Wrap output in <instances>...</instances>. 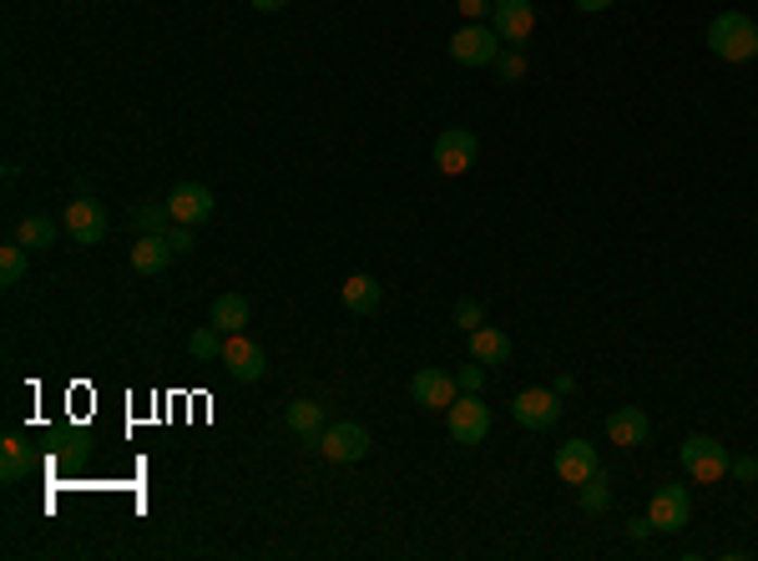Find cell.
I'll return each instance as SVG.
<instances>
[{
	"instance_id": "obj_1",
	"label": "cell",
	"mask_w": 758,
	"mask_h": 561,
	"mask_svg": "<svg viewBox=\"0 0 758 561\" xmlns=\"http://www.w3.org/2000/svg\"><path fill=\"white\" fill-rule=\"evenodd\" d=\"M708 51L729 66H744L758 56V21L744 11H723L708 21Z\"/></svg>"
},
{
	"instance_id": "obj_2",
	"label": "cell",
	"mask_w": 758,
	"mask_h": 561,
	"mask_svg": "<svg viewBox=\"0 0 758 561\" xmlns=\"http://www.w3.org/2000/svg\"><path fill=\"white\" fill-rule=\"evenodd\" d=\"M506 51V41L496 36V26H485V21H466V26L451 36V56L460 66H496V56Z\"/></svg>"
},
{
	"instance_id": "obj_3",
	"label": "cell",
	"mask_w": 758,
	"mask_h": 561,
	"mask_svg": "<svg viewBox=\"0 0 758 561\" xmlns=\"http://www.w3.org/2000/svg\"><path fill=\"white\" fill-rule=\"evenodd\" d=\"M729 445H718L713 435H687L683 441V471L703 486H718L723 475H729Z\"/></svg>"
},
{
	"instance_id": "obj_4",
	"label": "cell",
	"mask_w": 758,
	"mask_h": 561,
	"mask_svg": "<svg viewBox=\"0 0 758 561\" xmlns=\"http://www.w3.org/2000/svg\"><path fill=\"white\" fill-rule=\"evenodd\" d=\"M445 430L455 445H481L491 435V405H481V395H455V405L445 410Z\"/></svg>"
},
{
	"instance_id": "obj_5",
	"label": "cell",
	"mask_w": 758,
	"mask_h": 561,
	"mask_svg": "<svg viewBox=\"0 0 758 561\" xmlns=\"http://www.w3.org/2000/svg\"><path fill=\"white\" fill-rule=\"evenodd\" d=\"M476 152H481V142H476V132H466V127H445V132L435 137V167L445 178L470 173V167H476Z\"/></svg>"
},
{
	"instance_id": "obj_6",
	"label": "cell",
	"mask_w": 758,
	"mask_h": 561,
	"mask_svg": "<svg viewBox=\"0 0 758 561\" xmlns=\"http://www.w3.org/2000/svg\"><path fill=\"white\" fill-rule=\"evenodd\" d=\"M319 450H324V460H334V466H354V460L369 456V430L354 425V420H339V425H329L319 435Z\"/></svg>"
},
{
	"instance_id": "obj_7",
	"label": "cell",
	"mask_w": 758,
	"mask_h": 561,
	"mask_svg": "<svg viewBox=\"0 0 758 561\" xmlns=\"http://www.w3.org/2000/svg\"><path fill=\"white\" fill-rule=\"evenodd\" d=\"M455 395H460L455 374L435 370V365H425V370L409 374V399H415V405H425V410H451Z\"/></svg>"
},
{
	"instance_id": "obj_8",
	"label": "cell",
	"mask_w": 758,
	"mask_h": 561,
	"mask_svg": "<svg viewBox=\"0 0 758 561\" xmlns=\"http://www.w3.org/2000/svg\"><path fill=\"white\" fill-rule=\"evenodd\" d=\"M66 233H72V243H81V248H97L106 238V213H102V203L97 197H72L66 203Z\"/></svg>"
},
{
	"instance_id": "obj_9",
	"label": "cell",
	"mask_w": 758,
	"mask_h": 561,
	"mask_svg": "<svg viewBox=\"0 0 758 561\" xmlns=\"http://www.w3.org/2000/svg\"><path fill=\"white\" fill-rule=\"evenodd\" d=\"M510 415L526 430H552L561 420V395L556 390H521V395L510 399Z\"/></svg>"
},
{
	"instance_id": "obj_10",
	"label": "cell",
	"mask_w": 758,
	"mask_h": 561,
	"mask_svg": "<svg viewBox=\"0 0 758 561\" xmlns=\"http://www.w3.org/2000/svg\"><path fill=\"white\" fill-rule=\"evenodd\" d=\"M223 370L233 374L238 384H253V380H263L268 359H263V349L249 334H228V340H223Z\"/></svg>"
},
{
	"instance_id": "obj_11",
	"label": "cell",
	"mask_w": 758,
	"mask_h": 561,
	"mask_svg": "<svg viewBox=\"0 0 758 561\" xmlns=\"http://www.w3.org/2000/svg\"><path fill=\"white\" fill-rule=\"evenodd\" d=\"M491 26L506 46H521L531 30H536V5L531 0H496L491 5Z\"/></svg>"
},
{
	"instance_id": "obj_12",
	"label": "cell",
	"mask_w": 758,
	"mask_h": 561,
	"mask_svg": "<svg viewBox=\"0 0 758 561\" xmlns=\"http://www.w3.org/2000/svg\"><path fill=\"white\" fill-rule=\"evenodd\" d=\"M167 207H173L177 222H207L213 213H218V197H213V188H203V182H177L173 192H167Z\"/></svg>"
},
{
	"instance_id": "obj_13",
	"label": "cell",
	"mask_w": 758,
	"mask_h": 561,
	"mask_svg": "<svg viewBox=\"0 0 758 561\" xmlns=\"http://www.w3.org/2000/svg\"><path fill=\"white\" fill-rule=\"evenodd\" d=\"M687 517H693V501H687L683 486H657L653 490V506H647L653 532H683Z\"/></svg>"
},
{
	"instance_id": "obj_14",
	"label": "cell",
	"mask_w": 758,
	"mask_h": 561,
	"mask_svg": "<svg viewBox=\"0 0 758 561\" xmlns=\"http://www.w3.org/2000/svg\"><path fill=\"white\" fill-rule=\"evenodd\" d=\"M602 466H597V445L592 441H567L556 445V475L567 481V486H582V481H592Z\"/></svg>"
},
{
	"instance_id": "obj_15",
	"label": "cell",
	"mask_w": 758,
	"mask_h": 561,
	"mask_svg": "<svg viewBox=\"0 0 758 561\" xmlns=\"http://www.w3.org/2000/svg\"><path fill=\"white\" fill-rule=\"evenodd\" d=\"M283 425H289L299 441L319 445V435L329 430V420H324V405H319V399H289V410H283Z\"/></svg>"
},
{
	"instance_id": "obj_16",
	"label": "cell",
	"mask_w": 758,
	"mask_h": 561,
	"mask_svg": "<svg viewBox=\"0 0 758 561\" xmlns=\"http://www.w3.org/2000/svg\"><path fill=\"white\" fill-rule=\"evenodd\" d=\"M607 435H612V445H647V435H653V420L637 410V405H622V410L607 415Z\"/></svg>"
},
{
	"instance_id": "obj_17",
	"label": "cell",
	"mask_w": 758,
	"mask_h": 561,
	"mask_svg": "<svg viewBox=\"0 0 758 561\" xmlns=\"http://www.w3.org/2000/svg\"><path fill=\"white\" fill-rule=\"evenodd\" d=\"M173 258H177V253L167 248V238H162V233H137V243H131V268L147 273V279H157Z\"/></svg>"
},
{
	"instance_id": "obj_18",
	"label": "cell",
	"mask_w": 758,
	"mask_h": 561,
	"mask_svg": "<svg viewBox=\"0 0 758 561\" xmlns=\"http://www.w3.org/2000/svg\"><path fill=\"white\" fill-rule=\"evenodd\" d=\"M470 359H481V365H510V334L496 324L470 329Z\"/></svg>"
},
{
	"instance_id": "obj_19",
	"label": "cell",
	"mask_w": 758,
	"mask_h": 561,
	"mask_svg": "<svg viewBox=\"0 0 758 561\" xmlns=\"http://www.w3.org/2000/svg\"><path fill=\"white\" fill-rule=\"evenodd\" d=\"M339 294H344V309H354V314H375V309H379V298H384V289H379L375 273H350Z\"/></svg>"
},
{
	"instance_id": "obj_20",
	"label": "cell",
	"mask_w": 758,
	"mask_h": 561,
	"mask_svg": "<svg viewBox=\"0 0 758 561\" xmlns=\"http://www.w3.org/2000/svg\"><path fill=\"white\" fill-rule=\"evenodd\" d=\"M207 324H218L223 334H243V329H249V298H243V294H218V298H213Z\"/></svg>"
},
{
	"instance_id": "obj_21",
	"label": "cell",
	"mask_w": 758,
	"mask_h": 561,
	"mask_svg": "<svg viewBox=\"0 0 758 561\" xmlns=\"http://www.w3.org/2000/svg\"><path fill=\"white\" fill-rule=\"evenodd\" d=\"M26 475H30V445L11 435V441L0 445V481L15 486V481H26Z\"/></svg>"
},
{
	"instance_id": "obj_22",
	"label": "cell",
	"mask_w": 758,
	"mask_h": 561,
	"mask_svg": "<svg viewBox=\"0 0 758 561\" xmlns=\"http://www.w3.org/2000/svg\"><path fill=\"white\" fill-rule=\"evenodd\" d=\"M56 222L51 218H41V213H30L26 222H21V228H15V243H26L30 253H41V248H51V243H56Z\"/></svg>"
},
{
	"instance_id": "obj_23",
	"label": "cell",
	"mask_w": 758,
	"mask_h": 561,
	"mask_svg": "<svg viewBox=\"0 0 758 561\" xmlns=\"http://www.w3.org/2000/svg\"><path fill=\"white\" fill-rule=\"evenodd\" d=\"M173 207L167 203H142V207H131V228H137V233H167V228H173Z\"/></svg>"
},
{
	"instance_id": "obj_24",
	"label": "cell",
	"mask_w": 758,
	"mask_h": 561,
	"mask_svg": "<svg viewBox=\"0 0 758 561\" xmlns=\"http://www.w3.org/2000/svg\"><path fill=\"white\" fill-rule=\"evenodd\" d=\"M577 501H582L586 517H602L607 506H612V486H607V471H597L592 481H582V490H577Z\"/></svg>"
},
{
	"instance_id": "obj_25",
	"label": "cell",
	"mask_w": 758,
	"mask_h": 561,
	"mask_svg": "<svg viewBox=\"0 0 758 561\" xmlns=\"http://www.w3.org/2000/svg\"><path fill=\"white\" fill-rule=\"evenodd\" d=\"M223 340H228V334H223L218 324H203L198 334H192V359H203V365L223 359Z\"/></svg>"
},
{
	"instance_id": "obj_26",
	"label": "cell",
	"mask_w": 758,
	"mask_h": 561,
	"mask_svg": "<svg viewBox=\"0 0 758 561\" xmlns=\"http://www.w3.org/2000/svg\"><path fill=\"white\" fill-rule=\"evenodd\" d=\"M26 243H11V248L0 253V283H5V289H15V283L26 279Z\"/></svg>"
},
{
	"instance_id": "obj_27",
	"label": "cell",
	"mask_w": 758,
	"mask_h": 561,
	"mask_svg": "<svg viewBox=\"0 0 758 561\" xmlns=\"http://www.w3.org/2000/svg\"><path fill=\"white\" fill-rule=\"evenodd\" d=\"M496 76L506 81V87H516V81H521V76H526L521 46H506V51H501V56H496Z\"/></svg>"
},
{
	"instance_id": "obj_28",
	"label": "cell",
	"mask_w": 758,
	"mask_h": 561,
	"mask_svg": "<svg viewBox=\"0 0 758 561\" xmlns=\"http://www.w3.org/2000/svg\"><path fill=\"white\" fill-rule=\"evenodd\" d=\"M485 324V304L481 298H460V304H455V329H481Z\"/></svg>"
},
{
	"instance_id": "obj_29",
	"label": "cell",
	"mask_w": 758,
	"mask_h": 561,
	"mask_svg": "<svg viewBox=\"0 0 758 561\" xmlns=\"http://www.w3.org/2000/svg\"><path fill=\"white\" fill-rule=\"evenodd\" d=\"M455 384H460L466 395H481V390H485V365H481V359L460 365V370H455Z\"/></svg>"
},
{
	"instance_id": "obj_30",
	"label": "cell",
	"mask_w": 758,
	"mask_h": 561,
	"mask_svg": "<svg viewBox=\"0 0 758 561\" xmlns=\"http://www.w3.org/2000/svg\"><path fill=\"white\" fill-rule=\"evenodd\" d=\"M162 238H167V248L173 253H192V222H173Z\"/></svg>"
},
{
	"instance_id": "obj_31",
	"label": "cell",
	"mask_w": 758,
	"mask_h": 561,
	"mask_svg": "<svg viewBox=\"0 0 758 561\" xmlns=\"http://www.w3.org/2000/svg\"><path fill=\"white\" fill-rule=\"evenodd\" d=\"M729 475H733V481H758V460L754 456H733L729 460Z\"/></svg>"
},
{
	"instance_id": "obj_32",
	"label": "cell",
	"mask_w": 758,
	"mask_h": 561,
	"mask_svg": "<svg viewBox=\"0 0 758 561\" xmlns=\"http://www.w3.org/2000/svg\"><path fill=\"white\" fill-rule=\"evenodd\" d=\"M491 5H496V0H460V15H466V21H485Z\"/></svg>"
},
{
	"instance_id": "obj_33",
	"label": "cell",
	"mask_w": 758,
	"mask_h": 561,
	"mask_svg": "<svg viewBox=\"0 0 758 561\" xmlns=\"http://www.w3.org/2000/svg\"><path fill=\"white\" fill-rule=\"evenodd\" d=\"M571 5H577V11H586V15H597V11H612L617 0H571Z\"/></svg>"
},
{
	"instance_id": "obj_34",
	"label": "cell",
	"mask_w": 758,
	"mask_h": 561,
	"mask_svg": "<svg viewBox=\"0 0 758 561\" xmlns=\"http://www.w3.org/2000/svg\"><path fill=\"white\" fill-rule=\"evenodd\" d=\"M628 536H632V541H637V547H642V541L653 536V521H647V517H642V521H632V526H628Z\"/></svg>"
},
{
	"instance_id": "obj_35",
	"label": "cell",
	"mask_w": 758,
	"mask_h": 561,
	"mask_svg": "<svg viewBox=\"0 0 758 561\" xmlns=\"http://www.w3.org/2000/svg\"><path fill=\"white\" fill-rule=\"evenodd\" d=\"M283 5H289V0H253V11H263V15H268V11H283Z\"/></svg>"
}]
</instances>
